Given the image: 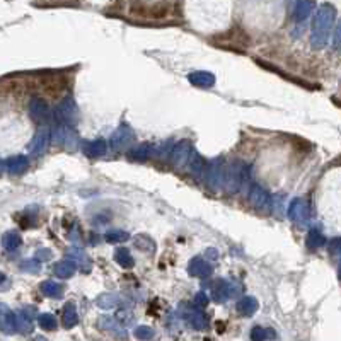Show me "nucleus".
Wrapping results in <instances>:
<instances>
[{"mask_svg":"<svg viewBox=\"0 0 341 341\" xmlns=\"http://www.w3.org/2000/svg\"><path fill=\"white\" fill-rule=\"evenodd\" d=\"M124 7L128 16L145 20H164L181 16L180 6L170 2H130Z\"/></svg>","mask_w":341,"mask_h":341,"instance_id":"obj_1","label":"nucleus"},{"mask_svg":"<svg viewBox=\"0 0 341 341\" xmlns=\"http://www.w3.org/2000/svg\"><path fill=\"white\" fill-rule=\"evenodd\" d=\"M332 24V9L330 6H324L319 9V12L314 18L312 24V46L314 48H321L326 44L328 40V32Z\"/></svg>","mask_w":341,"mask_h":341,"instance_id":"obj_2","label":"nucleus"},{"mask_svg":"<svg viewBox=\"0 0 341 341\" xmlns=\"http://www.w3.org/2000/svg\"><path fill=\"white\" fill-rule=\"evenodd\" d=\"M249 169L246 164L239 160H234L228 168H226V174H224V188L228 193H236L239 188L244 186V181L249 178Z\"/></svg>","mask_w":341,"mask_h":341,"instance_id":"obj_3","label":"nucleus"},{"mask_svg":"<svg viewBox=\"0 0 341 341\" xmlns=\"http://www.w3.org/2000/svg\"><path fill=\"white\" fill-rule=\"evenodd\" d=\"M224 174H226V166H224V160L215 159L212 160L208 166H206L205 170V182L208 186V190L212 191H218L220 188H224Z\"/></svg>","mask_w":341,"mask_h":341,"instance_id":"obj_4","label":"nucleus"},{"mask_svg":"<svg viewBox=\"0 0 341 341\" xmlns=\"http://www.w3.org/2000/svg\"><path fill=\"white\" fill-rule=\"evenodd\" d=\"M77 104L74 102L72 98H66L64 102H60V104L56 106L55 110V116L58 118V122H60L64 126H74L77 122Z\"/></svg>","mask_w":341,"mask_h":341,"instance_id":"obj_5","label":"nucleus"},{"mask_svg":"<svg viewBox=\"0 0 341 341\" xmlns=\"http://www.w3.org/2000/svg\"><path fill=\"white\" fill-rule=\"evenodd\" d=\"M133 138H135V133L128 124H120L118 128L113 132V135H111V148L113 150H124V148L130 147V144L133 142Z\"/></svg>","mask_w":341,"mask_h":341,"instance_id":"obj_6","label":"nucleus"},{"mask_svg":"<svg viewBox=\"0 0 341 341\" xmlns=\"http://www.w3.org/2000/svg\"><path fill=\"white\" fill-rule=\"evenodd\" d=\"M191 145L188 140H181L170 148V164H172L174 169H181L186 168V164L190 162L191 157Z\"/></svg>","mask_w":341,"mask_h":341,"instance_id":"obj_7","label":"nucleus"},{"mask_svg":"<svg viewBox=\"0 0 341 341\" xmlns=\"http://www.w3.org/2000/svg\"><path fill=\"white\" fill-rule=\"evenodd\" d=\"M98 324H99V328H101V330L111 332L114 338H118V340H126L128 338V332L124 331V328L118 321H116V319L110 318V316H101Z\"/></svg>","mask_w":341,"mask_h":341,"instance_id":"obj_8","label":"nucleus"},{"mask_svg":"<svg viewBox=\"0 0 341 341\" xmlns=\"http://www.w3.org/2000/svg\"><path fill=\"white\" fill-rule=\"evenodd\" d=\"M249 202L258 210L270 208V194L266 193V190H263L258 184H252L251 190H249Z\"/></svg>","mask_w":341,"mask_h":341,"instance_id":"obj_9","label":"nucleus"},{"mask_svg":"<svg viewBox=\"0 0 341 341\" xmlns=\"http://www.w3.org/2000/svg\"><path fill=\"white\" fill-rule=\"evenodd\" d=\"M188 273L194 278H208L212 275V266L203 258H193L188 264Z\"/></svg>","mask_w":341,"mask_h":341,"instance_id":"obj_10","label":"nucleus"},{"mask_svg":"<svg viewBox=\"0 0 341 341\" xmlns=\"http://www.w3.org/2000/svg\"><path fill=\"white\" fill-rule=\"evenodd\" d=\"M29 113L38 123H46L50 118V108L43 99H32L29 104Z\"/></svg>","mask_w":341,"mask_h":341,"instance_id":"obj_11","label":"nucleus"},{"mask_svg":"<svg viewBox=\"0 0 341 341\" xmlns=\"http://www.w3.org/2000/svg\"><path fill=\"white\" fill-rule=\"evenodd\" d=\"M48 142H50V132L48 130L36 132V135L32 136L31 144H29V150H31V154H34V156H41V154L46 150Z\"/></svg>","mask_w":341,"mask_h":341,"instance_id":"obj_12","label":"nucleus"},{"mask_svg":"<svg viewBox=\"0 0 341 341\" xmlns=\"http://www.w3.org/2000/svg\"><path fill=\"white\" fill-rule=\"evenodd\" d=\"M184 319L198 331H203V330L208 328V319H206V316L203 314L200 309H186Z\"/></svg>","mask_w":341,"mask_h":341,"instance_id":"obj_13","label":"nucleus"},{"mask_svg":"<svg viewBox=\"0 0 341 341\" xmlns=\"http://www.w3.org/2000/svg\"><path fill=\"white\" fill-rule=\"evenodd\" d=\"M188 80L193 86L206 89V87H212L215 84V76H214V74H210V72H205V70H196V72L190 74Z\"/></svg>","mask_w":341,"mask_h":341,"instance_id":"obj_14","label":"nucleus"},{"mask_svg":"<svg viewBox=\"0 0 341 341\" xmlns=\"http://www.w3.org/2000/svg\"><path fill=\"white\" fill-rule=\"evenodd\" d=\"M68 260L72 261L74 264L77 266V268H80L82 272H89L90 270V260L87 258V254L84 252V249H80V248H72L68 251Z\"/></svg>","mask_w":341,"mask_h":341,"instance_id":"obj_15","label":"nucleus"},{"mask_svg":"<svg viewBox=\"0 0 341 341\" xmlns=\"http://www.w3.org/2000/svg\"><path fill=\"white\" fill-rule=\"evenodd\" d=\"M188 169H190V172L196 178V180L205 178L206 164H205V160H203V157H200L196 152H191V157H190V162H188Z\"/></svg>","mask_w":341,"mask_h":341,"instance_id":"obj_16","label":"nucleus"},{"mask_svg":"<svg viewBox=\"0 0 341 341\" xmlns=\"http://www.w3.org/2000/svg\"><path fill=\"white\" fill-rule=\"evenodd\" d=\"M230 297L228 295V282L226 280H215L214 284H212V298H214L215 302H226L227 298Z\"/></svg>","mask_w":341,"mask_h":341,"instance_id":"obj_17","label":"nucleus"},{"mask_svg":"<svg viewBox=\"0 0 341 341\" xmlns=\"http://www.w3.org/2000/svg\"><path fill=\"white\" fill-rule=\"evenodd\" d=\"M108 150V144L102 138L92 140V142H87L84 145V154L87 157H101L104 156Z\"/></svg>","mask_w":341,"mask_h":341,"instance_id":"obj_18","label":"nucleus"},{"mask_svg":"<svg viewBox=\"0 0 341 341\" xmlns=\"http://www.w3.org/2000/svg\"><path fill=\"white\" fill-rule=\"evenodd\" d=\"M62 322H64V326L66 328V330L74 328L78 322V314H77V309H76L74 304H66V306L64 307V312H62Z\"/></svg>","mask_w":341,"mask_h":341,"instance_id":"obj_19","label":"nucleus"},{"mask_svg":"<svg viewBox=\"0 0 341 341\" xmlns=\"http://www.w3.org/2000/svg\"><path fill=\"white\" fill-rule=\"evenodd\" d=\"M118 304H120V297H118V295H114V294H101L98 298H96V306H98L99 309H102V310L114 309Z\"/></svg>","mask_w":341,"mask_h":341,"instance_id":"obj_20","label":"nucleus"},{"mask_svg":"<svg viewBox=\"0 0 341 341\" xmlns=\"http://www.w3.org/2000/svg\"><path fill=\"white\" fill-rule=\"evenodd\" d=\"M237 310L242 316H252L258 310V300L254 297H244L237 302Z\"/></svg>","mask_w":341,"mask_h":341,"instance_id":"obj_21","label":"nucleus"},{"mask_svg":"<svg viewBox=\"0 0 341 341\" xmlns=\"http://www.w3.org/2000/svg\"><path fill=\"white\" fill-rule=\"evenodd\" d=\"M133 244L136 246V249L148 252V254H152V252L156 251V242H154L150 237L145 236V234H138L136 237H133Z\"/></svg>","mask_w":341,"mask_h":341,"instance_id":"obj_22","label":"nucleus"},{"mask_svg":"<svg viewBox=\"0 0 341 341\" xmlns=\"http://www.w3.org/2000/svg\"><path fill=\"white\" fill-rule=\"evenodd\" d=\"M76 273V264L70 260H64L55 264V275L58 278H70Z\"/></svg>","mask_w":341,"mask_h":341,"instance_id":"obj_23","label":"nucleus"},{"mask_svg":"<svg viewBox=\"0 0 341 341\" xmlns=\"http://www.w3.org/2000/svg\"><path fill=\"white\" fill-rule=\"evenodd\" d=\"M114 261L118 263L122 268H132L133 266V258L130 254L126 248H118L114 251Z\"/></svg>","mask_w":341,"mask_h":341,"instance_id":"obj_24","label":"nucleus"},{"mask_svg":"<svg viewBox=\"0 0 341 341\" xmlns=\"http://www.w3.org/2000/svg\"><path fill=\"white\" fill-rule=\"evenodd\" d=\"M288 217L292 220H302L306 217V203L302 200H294L288 206Z\"/></svg>","mask_w":341,"mask_h":341,"instance_id":"obj_25","label":"nucleus"},{"mask_svg":"<svg viewBox=\"0 0 341 341\" xmlns=\"http://www.w3.org/2000/svg\"><path fill=\"white\" fill-rule=\"evenodd\" d=\"M41 292L46 297H62V285L55 284V282H43L41 284Z\"/></svg>","mask_w":341,"mask_h":341,"instance_id":"obj_26","label":"nucleus"},{"mask_svg":"<svg viewBox=\"0 0 341 341\" xmlns=\"http://www.w3.org/2000/svg\"><path fill=\"white\" fill-rule=\"evenodd\" d=\"M152 154V147L150 145H140L138 148H135V150H132L128 154V157H130L132 160H147L148 157H150Z\"/></svg>","mask_w":341,"mask_h":341,"instance_id":"obj_27","label":"nucleus"},{"mask_svg":"<svg viewBox=\"0 0 341 341\" xmlns=\"http://www.w3.org/2000/svg\"><path fill=\"white\" fill-rule=\"evenodd\" d=\"M104 239L111 244H122V242H126V240L130 239V234L124 232V230H110L104 234Z\"/></svg>","mask_w":341,"mask_h":341,"instance_id":"obj_28","label":"nucleus"},{"mask_svg":"<svg viewBox=\"0 0 341 341\" xmlns=\"http://www.w3.org/2000/svg\"><path fill=\"white\" fill-rule=\"evenodd\" d=\"M28 168V159L24 156H18V157H12L9 159V170L14 174L22 172L24 169Z\"/></svg>","mask_w":341,"mask_h":341,"instance_id":"obj_29","label":"nucleus"},{"mask_svg":"<svg viewBox=\"0 0 341 341\" xmlns=\"http://www.w3.org/2000/svg\"><path fill=\"white\" fill-rule=\"evenodd\" d=\"M324 244V237L319 230H310L309 236H307V248L310 249H318L319 246Z\"/></svg>","mask_w":341,"mask_h":341,"instance_id":"obj_30","label":"nucleus"},{"mask_svg":"<svg viewBox=\"0 0 341 341\" xmlns=\"http://www.w3.org/2000/svg\"><path fill=\"white\" fill-rule=\"evenodd\" d=\"M133 334H135V338L140 340V341H148V340L154 338L156 332H154V330L150 326H138V328H135Z\"/></svg>","mask_w":341,"mask_h":341,"instance_id":"obj_31","label":"nucleus"},{"mask_svg":"<svg viewBox=\"0 0 341 341\" xmlns=\"http://www.w3.org/2000/svg\"><path fill=\"white\" fill-rule=\"evenodd\" d=\"M268 334L275 336V332H273L272 330H264V328H261V326H254L251 330V340L252 341H266Z\"/></svg>","mask_w":341,"mask_h":341,"instance_id":"obj_32","label":"nucleus"},{"mask_svg":"<svg viewBox=\"0 0 341 341\" xmlns=\"http://www.w3.org/2000/svg\"><path fill=\"white\" fill-rule=\"evenodd\" d=\"M310 9H312V4H307V2H297L295 4V19L302 20L309 16Z\"/></svg>","mask_w":341,"mask_h":341,"instance_id":"obj_33","label":"nucleus"},{"mask_svg":"<svg viewBox=\"0 0 341 341\" xmlns=\"http://www.w3.org/2000/svg\"><path fill=\"white\" fill-rule=\"evenodd\" d=\"M40 326L43 328V330H55L56 319L53 318V314H41L40 316Z\"/></svg>","mask_w":341,"mask_h":341,"instance_id":"obj_34","label":"nucleus"},{"mask_svg":"<svg viewBox=\"0 0 341 341\" xmlns=\"http://www.w3.org/2000/svg\"><path fill=\"white\" fill-rule=\"evenodd\" d=\"M0 322H2L4 330L12 331V326H14V321H12V316L10 312H7L4 307H0Z\"/></svg>","mask_w":341,"mask_h":341,"instance_id":"obj_35","label":"nucleus"},{"mask_svg":"<svg viewBox=\"0 0 341 341\" xmlns=\"http://www.w3.org/2000/svg\"><path fill=\"white\" fill-rule=\"evenodd\" d=\"M19 242H20V239H19V236H18V234H9V236H6V244H7V248H16V246H19Z\"/></svg>","mask_w":341,"mask_h":341,"instance_id":"obj_36","label":"nucleus"},{"mask_svg":"<svg viewBox=\"0 0 341 341\" xmlns=\"http://www.w3.org/2000/svg\"><path fill=\"white\" fill-rule=\"evenodd\" d=\"M194 304H196L198 307H205L206 304H208V298H206V295L203 292H200L194 295Z\"/></svg>","mask_w":341,"mask_h":341,"instance_id":"obj_37","label":"nucleus"},{"mask_svg":"<svg viewBox=\"0 0 341 341\" xmlns=\"http://www.w3.org/2000/svg\"><path fill=\"white\" fill-rule=\"evenodd\" d=\"M22 268L24 270H29V272H40V268H41V266H40V263H38V261H28V263H24L22 264Z\"/></svg>","mask_w":341,"mask_h":341,"instance_id":"obj_38","label":"nucleus"},{"mask_svg":"<svg viewBox=\"0 0 341 341\" xmlns=\"http://www.w3.org/2000/svg\"><path fill=\"white\" fill-rule=\"evenodd\" d=\"M19 324H20V330H22L24 332L31 331V322H29V319H26V316H20Z\"/></svg>","mask_w":341,"mask_h":341,"instance_id":"obj_39","label":"nucleus"},{"mask_svg":"<svg viewBox=\"0 0 341 341\" xmlns=\"http://www.w3.org/2000/svg\"><path fill=\"white\" fill-rule=\"evenodd\" d=\"M38 258H46V260H50V258H52V252H50V251H44V249H43V251H40V252H38Z\"/></svg>","mask_w":341,"mask_h":341,"instance_id":"obj_40","label":"nucleus"},{"mask_svg":"<svg viewBox=\"0 0 341 341\" xmlns=\"http://www.w3.org/2000/svg\"><path fill=\"white\" fill-rule=\"evenodd\" d=\"M206 256L217 258V256H218V251H217V249H208V251H206Z\"/></svg>","mask_w":341,"mask_h":341,"instance_id":"obj_41","label":"nucleus"}]
</instances>
